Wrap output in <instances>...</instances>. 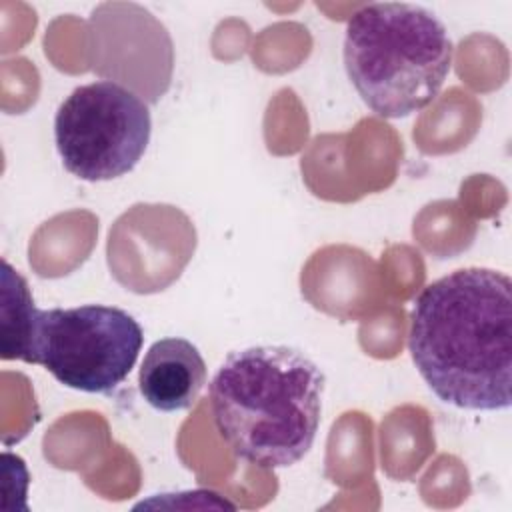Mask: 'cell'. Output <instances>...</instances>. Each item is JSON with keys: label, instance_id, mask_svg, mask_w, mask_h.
Masks as SVG:
<instances>
[{"label": "cell", "instance_id": "obj_2", "mask_svg": "<svg viewBox=\"0 0 512 512\" xmlns=\"http://www.w3.org/2000/svg\"><path fill=\"white\" fill-rule=\"evenodd\" d=\"M324 372L304 352L260 344L230 352L210 382V408L230 450L260 468H286L312 448Z\"/></svg>", "mask_w": 512, "mask_h": 512}, {"label": "cell", "instance_id": "obj_5", "mask_svg": "<svg viewBox=\"0 0 512 512\" xmlns=\"http://www.w3.org/2000/svg\"><path fill=\"white\" fill-rule=\"evenodd\" d=\"M150 134L152 118L144 100L112 80L74 88L54 116L62 164L86 182L128 174L144 156Z\"/></svg>", "mask_w": 512, "mask_h": 512}, {"label": "cell", "instance_id": "obj_1", "mask_svg": "<svg viewBox=\"0 0 512 512\" xmlns=\"http://www.w3.org/2000/svg\"><path fill=\"white\" fill-rule=\"evenodd\" d=\"M408 350L428 388L464 410L512 404V282L460 268L428 284L410 312Z\"/></svg>", "mask_w": 512, "mask_h": 512}, {"label": "cell", "instance_id": "obj_3", "mask_svg": "<svg viewBox=\"0 0 512 512\" xmlns=\"http://www.w3.org/2000/svg\"><path fill=\"white\" fill-rule=\"evenodd\" d=\"M452 56L446 26L418 4L372 2L356 10L346 26V74L382 118H406L432 104Z\"/></svg>", "mask_w": 512, "mask_h": 512}, {"label": "cell", "instance_id": "obj_6", "mask_svg": "<svg viewBox=\"0 0 512 512\" xmlns=\"http://www.w3.org/2000/svg\"><path fill=\"white\" fill-rule=\"evenodd\" d=\"M206 384V362L186 338L156 340L140 366L138 386L144 400L160 412L190 408Z\"/></svg>", "mask_w": 512, "mask_h": 512}, {"label": "cell", "instance_id": "obj_7", "mask_svg": "<svg viewBox=\"0 0 512 512\" xmlns=\"http://www.w3.org/2000/svg\"><path fill=\"white\" fill-rule=\"evenodd\" d=\"M36 308L24 276L2 260V304H0V356L30 364L32 342L38 328Z\"/></svg>", "mask_w": 512, "mask_h": 512}, {"label": "cell", "instance_id": "obj_4", "mask_svg": "<svg viewBox=\"0 0 512 512\" xmlns=\"http://www.w3.org/2000/svg\"><path fill=\"white\" fill-rule=\"evenodd\" d=\"M142 342V326L122 308H50L40 310L30 364L42 366L72 390L106 394L126 380Z\"/></svg>", "mask_w": 512, "mask_h": 512}]
</instances>
